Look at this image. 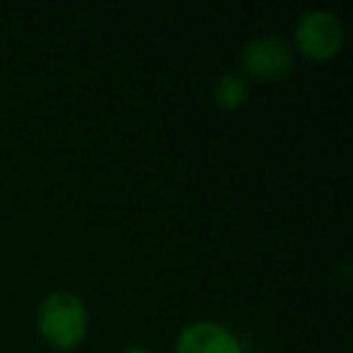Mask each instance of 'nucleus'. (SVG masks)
<instances>
[{"instance_id": "obj_1", "label": "nucleus", "mask_w": 353, "mask_h": 353, "mask_svg": "<svg viewBox=\"0 0 353 353\" xmlns=\"http://www.w3.org/2000/svg\"><path fill=\"white\" fill-rule=\"evenodd\" d=\"M90 312L83 298L70 290H51L39 305L37 329L54 351H73L88 336Z\"/></svg>"}, {"instance_id": "obj_2", "label": "nucleus", "mask_w": 353, "mask_h": 353, "mask_svg": "<svg viewBox=\"0 0 353 353\" xmlns=\"http://www.w3.org/2000/svg\"><path fill=\"white\" fill-rule=\"evenodd\" d=\"M293 39L305 59L324 63V61H332L341 51L343 25L329 10H307L295 22Z\"/></svg>"}, {"instance_id": "obj_3", "label": "nucleus", "mask_w": 353, "mask_h": 353, "mask_svg": "<svg viewBox=\"0 0 353 353\" xmlns=\"http://www.w3.org/2000/svg\"><path fill=\"white\" fill-rule=\"evenodd\" d=\"M242 78L256 83H276L283 80L293 70V49L281 37L266 34L256 37L242 49L240 54Z\"/></svg>"}, {"instance_id": "obj_4", "label": "nucleus", "mask_w": 353, "mask_h": 353, "mask_svg": "<svg viewBox=\"0 0 353 353\" xmlns=\"http://www.w3.org/2000/svg\"><path fill=\"white\" fill-rule=\"evenodd\" d=\"M174 353H242V343L228 327L211 319H199L179 332Z\"/></svg>"}, {"instance_id": "obj_5", "label": "nucleus", "mask_w": 353, "mask_h": 353, "mask_svg": "<svg viewBox=\"0 0 353 353\" xmlns=\"http://www.w3.org/2000/svg\"><path fill=\"white\" fill-rule=\"evenodd\" d=\"M213 99H216L218 107L235 112V109L245 107V102L250 99V85H247V80L240 73H225L216 83Z\"/></svg>"}, {"instance_id": "obj_6", "label": "nucleus", "mask_w": 353, "mask_h": 353, "mask_svg": "<svg viewBox=\"0 0 353 353\" xmlns=\"http://www.w3.org/2000/svg\"><path fill=\"white\" fill-rule=\"evenodd\" d=\"M123 353H152V351L145 346H128V348H123Z\"/></svg>"}]
</instances>
